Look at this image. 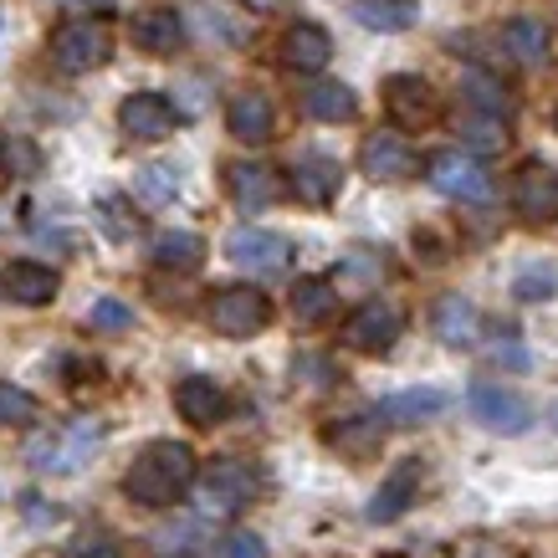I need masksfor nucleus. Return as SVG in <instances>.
<instances>
[{
  "label": "nucleus",
  "instance_id": "6",
  "mask_svg": "<svg viewBox=\"0 0 558 558\" xmlns=\"http://www.w3.org/2000/svg\"><path fill=\"white\" fill-rule=\"evenodd\" d=\"M405 333V307L395 303V298H364V303L343 318V343L354 349V354H389L395 343Z\"/></svg>",
  "mask_w": 558,
  "mask_h": 558
},
{
  "label": "nucleus",
  "instance_id": "23",
  "mask_svg": "<svg viewBox=\"0 0 558 558\" xmlns=\"http://www.w3.org/2000/svg\"><path fill=\"white\" fill-rule=\"evenodd\" d=\"M282 62H288V72L313 77V72H323L333 62V36L323 32V26H313V21H298V26L282 36Z\"/></svg>",
  "mask_w": 558,
  "mask_h": 558
},
{
  "label": "nucleus",
  "instance_id": "41",
  "mask_svg": "<svg viewBox=\"0 0 558 558\" xmlns=\"http://www.w3.org/2000/svg\"><path fill=\"white\" fill-rule=\"evenodd\" d=\"M246 11H262V16H271V11H288V0H241Z\"/></svg>",
  "mask_w": 558,
  "mask_h": 558
},
{
  "label": "nucleus",
  "instance_id": "34",
  "mask_svg": "<svg viewBox=\"0 0 558 558\" xmlns=\"http://www.w3.org/2000/svg\"><path fill=\"white\" fill-rule=\"evenodd\" d=\"M457 129L466 138H472V144H482V149H502V144H508V123L502 119H482V113H461L457 119Z\"/></svg>",
  "mask_w": 558,
  "mask_h": 558
},
{
  "label": "nucleus",
  "instance_id": "35",
  "mask_svg": "<svg viewBox=\"0 0 558 558\" xmlns=\"http://www.w3.org/2000/svg\"><path fill=\"white\" fill-rule=\"evenodd\" d=\"M87 323H93L98 333H123V328H134V307L119 303V298H102V303H93Z\"/></svg>",
  "mask_w": 558,
  "mask_h": 558
},
{
  "label": "nucleus",
  "instance_id": "10",
  "mask_svg": "<svg viewBox=\"0 0 558 558\" xmlns=\"http://www.w3.org/2000/svg\"><path fill=\"white\" fill-rule=\"evenodd\" d=\"M226 256L236 262L241 271H256V277H282L292 267V241L277 236V231H262V226H241L226 241Z\"/></svg>",
  "mask_w": 558,
  "mask_h": 558
},
{
  "label": "nucleus",
  "instance_id": "31",
  "mask_svg": "<svg viewBox=\"0 0 558 558\" xmlns=\"http://www.w3.org/2000/svg\"><path fill=\"white\" fill-rule=\"evenodd\" d=\"M558 292V271L554 267H523L518 271V282H512V298L518 303H548Z\"/></svg>",
  "mask_w": 558,
  "mask_h": 558
},
{
  "label": "nucleus",
  "instance_id": "30",
  "mask_svg": "<svg viewBox=\"0 0 558 558\" xmlns=\"http://www.w3.org/2000/svg\"><path fill=\"white\" fill-rule=\"evenodd\" d=\"M149 252L165 271H195L205 262V241L195 231H159Z\"/></svg>",
  "mask_w": 558,
  "mask_h": 558
},
{
  "label": "nucleus",
  "instance_id": "4",
  "mask_svg": "<svg viewBox=\"0 0 558 558\" xmlns=\"http://www.w3.org/2000/svg\"><path fill=\"white\" fill-rule=\"evenodd\" d=\"M195 487H201L205 518H236V512H246L256 502L262 476H256V466H246L241 457H220L205 466V476Z\"/></svg>",
  "mask_w": 558,
  "mask_h": 558
},
{
  "label": "nucleus",
  "instance_id": "8",
  "mask_svg": "<svg viewBox=\"0 0 558 558\" xmlns=\"http://www.w3.org/2000/svg\"><path fill=\"white\" fill-rule=\"evenodd\" d=\"M385 113L395 119V129H430L440 119V93L421 72H395L385 77Z\"/></svg>",
  "mask_w": 558,
  "mask_h": 558
},
{
  "label": "nucleus",
  "instance_id": "36",
  "mask_svg": "<svg viewBox=\"0 0 558 558\" xmlns=\"http://www.w3.org/2000/svg\"><path fill=\"white\" fill-rule=\"evenodd\" d=\"M220 558H267V543L256 538V533H231V538L220 543Z\"/></svg>",
  "mask_w": 558,
  "mask_h": 558
},
{
  "label": "nucleus",
  "instance_id": "1",
  "mask_svg": "<svg viewBox=\"0 0 558 558\" xmlns=\"http://www.w3.org/2000/svg\"><path fill=\"white\" fill-rule=\"evenodd\" d=\"M195 482H201V466L185 440H149L123 472V497L138 508H174Z\"/></svg>",
  "mask_w": 558,
  "mask_h": 558
},
{
  "label": "nucleus",
  "instance_id": "28",
  "mask_svg": "<svg viewBox=\"0 0 558 558\" xmlns=\"http://www.w3.org/2000/svg\"><path fill=\"white\" fill-rule=\"evenodd\" d=\"M354 21L364 32L400 36L421 21V5H415V0H354Z\"/></svg>",
  "mask_w": 558,
  "mask_h": 558
},
{
  "label": "nucleus",
  "instance_id": "24",
  "mask_svg": "<svg viewBox=\"0 0 558 558\" xmlns=\"http://www.w3.org/2000/svg\"><path fill=\"white\" fill-rule=\"evenodd\" d=\"M226 190H231V201H236L246 216H256V210H267V205L277 201V174H271L267 165L236 159V165L226 170Z\"/></svg>",
  "mask_w": 558,
  "mask_h": 558
},
{
  "label": "nucleus",
  "instance_id": "15",
  "mask_svg": "<svg viewBox=\"0 0 558 558\" xmlns=\"http://www.w3.org/2000/svg\"><path fill=\"white\" fill-rule=\"evenodd\" d=\"M174 410H180V421H190L195 430H210V425L226 421V410H231V395L210 379V374H190L174 385Z\"/></svg>",
  "mask_w": 558,
  "mask_h": 558
},
{
  "label": "nucleus",
  "instance_id": "9",
  "mask_svg": "<svg viewBox=\"0 0 558 558\" xmlns=\"http://www.w3.org/2000/svg\"><path fill=\"white\" fill-rule=\"evenodd\" d=\"M466 410H472V421H482L487 430H497V436H523L527 425H533V405H527L523 395L492 385V379L466 389Z\"/></svg>",
  "mask_w": 558,
  "mask_h": 558
},
{
  "label": "nucleus",
  "instance_id": "12",
  "mask_svg": "<svg viewBox=\"0 0 558 558\" xmlns=\"http://www.w3.org/2000/svg\"><path fill=\"white\" fill-rule=\"evenodd\" d=\"M359 170L369 174V180H379V185H400V180H410V174L421 170V159H415L405 134L379 129V134H369L359 144Z\"/></svg>",
  "mask_w": 558,
  "mask_h": 558
},
{
  "label": "nucleus",
  "instance_id": "29",
  "mask_svg": "<svg viewBox=\"0 0 558 558\" xmlns=\"http://www.w3.org/2000/svg\"><path fill=\"white\" fill-rule=\"evenodd\" d=\"M303 108H307V119H318V123H349L359 113V98L349 83H313L303 93Z\"/></svg>",
  "mask_w": 558,
  "mask_h": 558
},
{
  "label": "nucleus",
  "instance_id": "2",
  "mask_svg": "<svg viewBox=\"0 0 558 558\" xmlns=\"http://www.w3.org/2000/svg\"><path fill=\"white\" fill-rule=\"evenodd\" d=\"M102 440V425L98 421H68V425H51L41 436L26 440V461H32L36 472L47 476H72L93 457V446Z\"/></svg>",
  "mask_w": 558,
  "mask_h": 558
},
{
  "label": "nucleus",
  "instance_id": "32",
  "mask_svg": "<svg viewBox=\"0 0 558 558\" xmlns=\"http://www.w3.org/2000/svg\"><path fill=\"white\" fill-rule=\"evenodd\" d=\"M32 421H36V395L0 379V425H32Z\"/></svg>",
  "mask_w": 558,
  "mask_h": 558
},
{
  "label": "nucleus",
  "instance_id": "20",
  "mask_svg": "<svg viewBox=\"0 0 558 558\" xmlns=\"http://www.w3.org/2000/svg\"><path fill=\"white\" fill-rule=\"evenodd\" d=\"M430 328H436V339L446 343V349H472V343L482 339V313H476L472 298L446 292V298H436V307H430Z\"/></svg>",
  "mask_w": 558,
  "mask_h": 558
},
{
  "label": "nucleus",
  "instance_id": "19",
  "mask_svg": "<svg viewBox=\"0 0 558 558\" xmlns=\"http://www.w3.org/2000/svg\"><path fill=\"white\" fill-rule=\"evenodd\" d=\"M57 288H62V277H57V267H47V262H5V267H0V292L21 307L51 303Z\"/></svg>",
  "mask_w": 558,
  "mask_h": 558
},
{
  "label": "nucleus",
  "instance_id": "43",
  "mask_svg": "<svg viewBox=\"0 0 558 558\" xmlns=\"http://www.w3.org/2000/svg\"><path fill=\"white\" fill-rule=\"evenodd\" d=\"M554 129H558V113H554Z\"/></svg>",
  "mask_w": 558,
  "mask_h": 558
},
{
  "label": "nucleus",
  "instance_id": "3",
  "mask_svg": "<svg viewBox=\"0 0 558 558\" xmlns=\"http://www.w3.org/2000/svg\"><path fill=\"white\" fill-rule=\"evenodd\" d=\"M47 51L68 77H83V72H98L102 62L113 57V32H108V21H93V16L62 21V26L51 32Z\"/></svg>",
  "mask_w": 558,
  "mask_h": 558
},
{
  "label": "nucleus",
  "instance_id": "13",
  "mask_svg": "<svg viewBox=\"0 0 558 558\" xmlns=\"http://www.w3.org/2000/svg\"><path fill=\"white\" fill-rule=\"evenodd\" d=\"M119 129L138 144H159V138H170L180 129V113H174V102L165 93H129L119 102Z\"/></svg>",
  "mask_w": 558,
  "mask_h": 558
},
{
  "label": "nucleus",
  "instance_id": "26",
  "mask_svg": "<svg viewBox=\"0 0 558 558\" xmlns=\"http://www.w3.org/2000/svg\"><path fill=\"white\" fill-rule=\"evenodd\" d=\"M339 313V288H333V277H298V288H292V318L303 323V328H318Z\"/></svg>",
  "mask_w": 558,
  "mask_h": 558
},
{
  "label": "nucleus",
  "instance_id": "25",
  "mask_svg": "<svg viewBox=\"0 0 558 558\" xmlns=\"http://www.w3.org/2000/svg\"><path fill=\"white\" fill-rule=\"evenodd\" d=\"M446 405H451L446 389H400V395L379 400L374 415H379L385 425H421V421H430V415H440Z\"/></svg>",
  "mask_w": 558,
  "mask_h": 558
},
{
  "label": "nucleus",
  "instance_id": "11",
  "mask_svg": "<svg viewBox=\"0 0 558 558\" xmlns=\"http://www.w3.org/2000/svg\"><path fill=\"white\" fill-rule=\"evenodd\" d=\"M512 210L527 220V226H548L558 220V170L543 165V159H527L512 174Z\"/></svg>",
  "mask_w": 558,
  "mask_h": 558
},
{
  "label": "nucleus",
  "instance_id": "38",
  "mask_svg": "<svg viewBox=\"0 0 558 558\" xmlns=\"http://www.w3.org/2000/svg\"><path fill=\"white\" fill-rule=\"evenodd\" d=\"M144 190H149L154 201H170L174 190H180V180H174V170H144Z\"/></svg>",
  "mask_w": 558,
  "mask_h": 558
},
{
  "label": "nucleus",
  "instance_id": "18",
  "mask_svg": "<svg viewBox=\"0 0 558 558\" xmlns=\"http://www.w3.org/2000/svg\"><path fill=\"white\" fill-rule=\"evenodd\" d=\"M323 440H328L343 461H374L385 451V421H379L374 410L369 415H343V421H333L323 430Z\"/></svg>",
  "mask_w": 558,
  "mask_h": 558
},
{
  "label": "nucleus",
  "instance_id": "42",
  "mask_svg": "<svg viewBox=\"0 0 558 558\" xmlns=\"http://www.w3.org/2000/svg\"><path fill=\"white\" fill-rule=\"evenodd\" d=\"M77 5H108V0H77Z\"/></svg>",
  "mask_w": 558,
  "mask_h": 558
},
{
  "label": "nucleus",
  "instance_id": "33",
  "mask_svg": "<svg viewBox=\"0 0 558 558\" xmlns=\"http://www.w3.org/2000/svg\"><path fill=\"white\" fill-rule=\"evenodd\" d=\"M195 538H201V523H174L154 533V554L159 558H190L195 554Z\"/></svg>",
  "mask_w": 558,
  "mask_h": 558
},
{
  "label": "nucleus",
  "instance_id": "22",
  "mask_svg": "<svg viewBox=\"0 0 558 558\" xmlns=\"http://www.w3.org/2000/svg\"><path fill=\"white\" fill-rule=\"evenodd\" d=\"M502 51H508V62H518V68H543L548 57H554V32H548V21L538 16H512L508 26H502Z\"/></svg>",
  "mask_w": 558,
  "mask_h": 558
},
{
  "label": "nucleus",
  "instance_id": "21",
  "mask_svg": "<svg viewBox=\"0 0 558 558\" xmlns=\"http://www.w3.org/2000/svg\"><path fill=\"white\" fill-rule=\"evenodd\" d=\"M129 32H134V47L149 51V57H174L185 47V21L174 5H144Z\"/></svg>",
  "mask_w": 558,
  "mask_h": 558
},
{
  "label": "nucleus",
  "instance_id": "39",
  "mask_svg": "<svg viewBox=\"0 0 558 558\" xmlns=\"http://www.w3.org/2000/svg\"><path fill=\"white\" fill-rule=\"evenodd\" d=\"M0 159H5V165H21L26 174H36V149H26V144H0Z\"/></svg>",
  "mask_w": 558,
  "mask_h": 558
},
{
  "label": "nucleus",
  "instance_id": "40",
  "mask_svg": "<svg viewBox=\"0 0 558 558\" xmlns=\"http://www.w3.org/2000/svg\"><path fill=\"white\" fill-rule=\"evenodd\" d=\"M461 558H518V554H512V548H502V543H492V538H476Z\"/></svg>",
  "mask_w": 558,
  "mask_h": 558
},
{
  "label": "nucleus",
  "instance_id": "7",
  "mask_svg": "<svg viewBox=\"0 0 558 558\" xmlns=\"http://www.w3.org/2000/svg\"><path fill=\"white\" fill-rule=\"evenodd\" d=\"M267 318H271L267 292L252 288V282H231V288L210 292V328L220 339H252V333L267 328Z\"/></svg>",
  "mask_w": 558,
  "mask_h": 558
},
{
  "label": "nucleus",
  "instance_id": "14",
  "mask_svg": "<svg viewBox=\"0 0 558 558\" xmlns=\"http://www.w3.org/2000/svg\"><path fill=\"white\" fill-rule=\"evenodd\" d=\"M421 482H425L421 457H405L385 482H379V492L369 497L364 518H369V523H395V518H405L410 502H421Z\"/></svg>",
  "mask_w": 558,
  "mask_h": 558
},
{
  "label": "nucleus",
  "instance_id": "37",
  "mask_svg": "<svg viewBox=\"0 0 558 558\" xmlns=\"http://www.w3.org/2000/svg\"><path fill=\"white\" fill-rule=\"evenodd\" d=\"M77 558H123V548L108 533H87L83 543H77Z\"/></svg>",
  "mask_w": 558,
  "mask_h": 558
},
{
  "label": "nucleus",
  "instance_id": "27",
  "mask_svg": "<svg viewBox=\"0 0 558 558\" xmlns=\"http://www.w3.org/2000/svg\"><path fill=\"white\" fill-rule=\"evenodd\" d=\"M461 108L466 113H482V119H512V98L508 87L497 83L492 72H461Z\"/></svg>",
  "mask_w": 558,
  "mask_h": 558
},
{
  "label": "nucleus",
  "instance_id": "17",
  "mask_svg": "<svg viewBox=\"0 0 558 558\" xmlns=\"http://www.w3.org/2000/svg\"><path fill=\"white\" fill-rule=\"evenodd\" d=\"M343 190V165L328 154H298L292 159V195L303 205H333Z\"/></svg>",
  "mask_w": 558,
  "mask_h": 558
},
{
  "label": "nucleus",
  "instance_id": "5",
  "mask_svg": "<svg viewBox=\"0 0 558 558\" xmlns=\"http://www.w3.org/2000/svg\"><path fill=\"white\" fill-rule=\"evenodd\" d=\"M425 180L430 190H440L446 201H461V205H487L492 201V170L476 159L472 149H436L425 159Z\"/></svg>",
  "mask_w": 558,
  "mask_h": 558
},
{
  "label": "nucleus",
  "instance_id": "16",
  "mask_svg": "<svg viewBox=\"0 0 558 558\" xmlns=\"http://www.w3.org/2000/svg\"><path fill=\"white\" fill-rule=\"evenodd\" d=\"M226 129H231V138H241V144H267V138L277 134V108H271V98L262 87H241V93H231V102H226Z\"/></svg>",
  "mask_w": 558,
  "mask_h": 558
}]
</instances>
